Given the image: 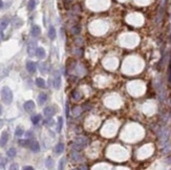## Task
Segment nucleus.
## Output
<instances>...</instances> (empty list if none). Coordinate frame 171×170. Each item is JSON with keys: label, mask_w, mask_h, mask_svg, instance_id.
<instances>
[{"label": "nucleus", "mask_w": 171, "mask_h": 170, "mask_svg": "<svg viewBox=\"0 0 171 170\" xmlns=\"http://www.w3.org/2000/svg\"><path fill=\"white\" fill-rule=\"evenodd\" d=\"M22 24H23V20H22V19H20V18H18V17H15V18L12 19V25H13L14 27L18 28V27H20Z\"/></svg>", "instance_id": "9"}, {"label": "nucleus", "mask_w": 171, "mask_h": 170, "mask_svg": "<svg viewBox=\"0 0 171 170\" xmlns=\"http://www.w3.org/2000/svg\"><path fill=\"white\" fill-rule=\"evenodd\" d=\"M1 112H2V107L0 106V114H1Z\"/></svg>", "instance_id": "38"}, {"label": "nucleus", "mask_w": 171, "mask_h": 170, "mask_svg": "<svg viewBox=\"0 0 171 170\" xmlns=\"http://www.w3.org/2000/svg\"><path fill=\"white\" fill-rule=\"evenodd\" d=\"M62 126H63V118L62 117H59L58 118V132H61L62 130Z\"/></svg>", "instance_id": "24"}, {"label": "nucleus", "mask_w": 171, "mask_h": 170, "mask_svg": "<svg viewBox=\"0 0 171 170\" xmlns=\"http://www.w3.org/2000/svg\"><path fill=\"white\" fill-rule=\"evenodd\" d=\"M7 140H8V134L6 131H3L1 134V138H0V145L5 146V144L7 143Z\"/></svg>", "instance_id": "14"}, {"label": "nucleus", "mask_w": 171, "mask_h": 170, "mask_svg": "<svg viewBox=\"0 0 171 170\" xmlns=\"http://www.w3.org/2000/svg\"><path fill=\"white\" fill-rule=\"evenodd\" d=\"M87 143H88V141H87V139L84 138V137H79V138H77V140H76V142H75V144H74V149L75 150H81L82 148H84L86 145H87Z\"/></svg>", "instance_id": "2"}, {"label": "nucleus", "mask_w": 171, "mask_h": 170, "mask_svg": "<svg viewBox=\"0 0 171 170\" xmlns=\"http://www.w3.org/2000/svg\"><path fill=\"white\" fill-rule=\"evenodd\" d=\"M45 164H46V167H47V168H53L54 160H53L52 158H47L46 161H45Z\"/></svg>", "instance_id": "26"}, {"label": "nucleus", "mask_w": 171, "mask_h": 170, "mask_svg": "<svg viewBox=\"0 0 171 170\" xmlns=\"http://www.w3.org/2000/svg\"><path fill=\"white\" fill-rule=\"evenodd\" d=\"M31 34L33 37H39L40 34H41V28L39 25H33L32 26V29H31Z\"/></svg>", "instance_id": "7"}, {"label": "nucleus", "mask_w": 171, "mask_h": 170, "mask_svg": "<svg viewBox=\"0 0 171 170\" xmlns=\"http://www.w3.org/2000/svg\"><path fill=\"white\" fill-rule=\"evenodd\" d=\"M2 126H3V121H2V120H0V128H1Z\"/></svg>", "instance_id": "35"}, {"label": "nucleus", "mask_w": 171, "mask_h": 170, "mask_svg": "<svg viewBox=\"0 0 171 170\" xmlns=\"http://www.w3.org/2000/svg\"><path fill=\"white\" fill-rule=\"evenodd\" d=\"M63 151H64V144H63V143L57 144L56 147H55V152H56L57 154H61Z\"/></svg>", "instance_id": "15"}, {"label": "nucleus", "mask_w": 171, "mask_h": 170, "mask_svg": "<svg viewBox=\"0 0 171 170\" xmlns=\"http://www.w3.org/2000/svg\"><path fill=\"white\" fill-rule=\"evenodd\" d=\"M36 7V0H29L28 3H27V9L28 11H34Z\"/></svg>", "instance_id": "18"}, {"label": "nucleus", "mask_w": 171, "mask_h": 170, "mask_svg": "<svg viewBox=\"0 0 171 170\" xmlns=\"http://www.w3.org/2000/svg\"><path fill=\"white\" fill-rule=\"evenodd\" d=\"M36 51H37V43L35 41H31L28 43V46H27V53L29 56H34L36 55Z\"/></svg>", "instance_id": "3"}, {"label": "nucleus", "mask_w": 171, "mask_h": 170, "mask_svg": "<svg viewBox=\"0 0 171 170\" xmlns=\"http://www.w3.org/2000/svg\"><path fill=\"white\" fill-rule=\"evenodd\" d=\"M36 56L39 58V59H43L45 58L46 56V53H45V49L43 47H37V51H36Z\"/></svg>", "instance_id": "10"}, {"label": "nucleus", "mask_w": 171, "mask_h": 170, "mask_svg": "<svg viewBox=\"0 0 171 170\" xmlns=\"http://www.w3.org/2000/svg\"><path fill=\"white\" fill-rule=\"evenodd\" d=\"M1 99L5 104H11L13 101V92L9 89V87L4 86L1 90Z\"/></svg>", "instance_id": "1"}, {"label": "nucleus", "mask_w": 171, "mask_h": 170, "mask_svg": "<svg viewBox=\"0 0 171 170\" xmlns=\"http://www.w3.org/2000/svg\"><path fill=\"white\" fill-rule=\"evenodd\" d=\"M28 144H29V140H19V145H21V146L28 147Z\"/></svg>", "instance_id": "29"}, {"label": "nucleus", "mask_w": 171, "mask_h": 170, "mask_svg": "<svg viewBox=\"0 0 171 170\" xmlns=\"http://www.w3.org/2000/svg\"><path fill=\"white\" fill-rule=\"evenodd\" d=\"M26 136H27V137H31V136H32V132H31V131H29V132H26Z\"/></svg>", "instance_id": "36"}, {"label": "nucleus", "mask_w": 171, "mask_h": 170, "mask_svg": "<svg viewBox=\"0 0 171 170\" xmlns=\"http://www.w3.org/2000/svg\"><path fill=\"white\" fill-rule=\"evenodd\" d=\"M36 85H37L38 87L43 88V87L45 86V81H44L42 78H37V79H36Z\"/></svg>", "instance_id": "21"}, {"label": "nucleus", "mask_w": 171, "mask_h": 170, "mask_svg": "<svg viewBox=\"0 0 171 170\" xmlns=\"http://www.w3.org/2000/svg\"><path fill=\"white\" fill-rule=\"evenodd\" d=\"M26 69H27V72H28V73L34 74V73L36 72V69H37L36 63H35V62H33V61H28V62L26 63Z\"/></svg>", "instance_id": "8"}, {"label": "nucleus", "mask_w": 171, "mask_h": 170, "mask_svg": "<svg viewBox=\"0 0 171 170\" xmlns=\"http://www.w3.org/2000/svg\"><path fill=\"white\" fill-rule=\"evenodd\" d=\"M15 134H16V137H22V136L24 134V130H23V128L20 127V126H18V127L16 128Z\"/></svg>", "instance_id": "22"}, {"label": "nucleus", "mask_w": 171, "mask_h": 170, "mask_svg": "<svg viewBox=\"0 0 171 170\" xmlns=\"http://www.w3.org/2000/svg\"><path fill=\"white\" fill-rule=\"evenodd\" d=\"M28 147L29 149L33 151V152H38L40 150V145L37 141H34V140H29V144H28Z\"/></svg>", "instance_id": "5"}, {"label": "nucleus", "mask_w": 171, "mask_h": 170, "mask_svg": "<svg viewBox=\"0 0 171 170\" xmlns=\"http://www.w3.org/2000/svg\"><path fill=\"white\" fill-rule=\"evenodd\" d=\"M23 107H24L25 111H27V112H32V111L35 109V107H36V106H35V103H34V101L29 100V101H26V102L24 103Z\"/></svg>", "instance_id": "6"}, {"label": "nucleus", "mask_w": 171, "mask_h": 170, "mask_svg": "<svg viewBox=\"0 0 171 170\" xmlns=\"http://www.w3.org/2000/svg\"><path fill=\"white\" fill-rule=\"evenodd\" d=\"M65 163V159L63 158V159H61V161H60V166H59V169H63V164Z\"/></svg>", "instance_id": "31"}, {"label": "nucleus", "mask_w": 171, "mask_h": 170, "mask_svg": "<svg viewBox=\"0 0 171 170\" xmlns=\"http://www.w3.org/2000/svg\"><path fill=\"white\" fill-rule=\"evenodd\" d=\"M16 165H17V164H13V166H11V167H9V168H11V169H17V168H18V167H17V166H16Z\"/></svg>", "instance_id": "34"}, {"label": "nucleus", "mask_w": 171, "mask_h": 170, "mask_svg": "<svg viewBox=\"0 0 171 170\" xmlns=\"http://www.w3.org/2000/svg\"><path fill=\"white\" fill-rule=\"evenodd\" d=\"M53 123H54V121L52 120V117H51V118H47L46 120H44V125L51 126V125H53Z\"/></svg>", "instance_id": "30"}, {"label": "nucleus", "mask_w": 171, "mask_h": 170, "mask_svg": "<svg viewBox=\"0 0 171 170\" xmlns=\"http://www.w3.org/2000/svg\"><path fill=\"white\" fill-rule=\"evenodd\" d=\"M16 153H17V151H16V149H15L14 147L9 148V149L7 150V152H6L7 157H9V158H14V157L16 156Z\"/></svg>", "instance_id": "23"}, {"label": "nucleus", "mask_w": 171, "mask_h": 170, "mask_svg": "<svg viewBox=\"0 0 171 170\" xmlns=\"http://www.w3.org/2000/svg\"><path fill=\"white\" fill-rule=\"evenodd\" d=\"M56 111H57V109H56L54 106H47V107H45V108L43 109V113H44L45 117H47V118L53 117V116L56 113Z\"/></svg>", "instance_id": "4"}, {"label": "nucleus", "mask_w": 171, "mask_h": 170, "mask_svg": "<svg viewBox=\"0 0 171 170\" xmlns=\"http://www.w3.org/2000/svg\"><path fill=\"white\" fill-rule=\"evenodd\" d=\"M80 31H81V26H80L79 24H76V25H74V26L72 27V33H73L74 35L80 34Z\"/></svg>", "instance_id": "19"}, {"label": "nucleus", "mask_w": 171, "mask_h": 170, "mask_svg": "<svg viewBox=\"0 0 171 170\" xmlns=\"http://www.w3.org/2000/svg\"><path fill=\"white\" fill-rule=\"evenodd\" d=\"M3 6V2H2V0H0V8Z\"/></svg>", "instance_id": "37"}, {"label": "nucleus", "mask_w": 171, "mask_h": 170, "mask_svg": "<svg viewBox=\"0 0 171 170\" xmlns=\"http://www.w3.org/2000/svg\"><path fill=\"white\" fill-rule=\"evenodd\" d=\"M81 111H82V109H81V107H79V106H77V107H75L74 109H73V114L74 116H79V114H81Z\"/></svg>", "instance_id": "27"}, {"label": "nucleus", "mask_w": 171, "mask_h": 170, "mask_svg": "<svg viewBox=\"0 0 171 170\" xmlns=\"http://www.w3.org/2000/svg\"><path fill=\"white\" fill-rule=\"evenodd\" d=\"M8 19L7 18H3L1 21H0V28L1 29H5L6 28V26L8 25Z\"/></svg>", "instance_id": "16"}, {"label": "nucleus", "mask_w": 171, "mask_h": 170, "mask_svg": "<svg viewBox=\"0 0 171 170\" xmlns=\"http://www.w3.org/2000/svg\"><path fill=\"white\" fill-rule=\"evenodd\" d=\"M56 36H57V33H56V28L51 25L49 28H48V37L51 40H55L56 39Z\"/></svg>", "instance_id": "13"}, {"label": "nucleus", "mask_w": 171, "mask_h": 170, "mask_svg": "<svg viewBox=\"0 0 171 170\" xmlns=\"http://www.w3.org/2000/svg\"><path fill=\"white\" fill-rule=\"evenodd\" d=\"M31 120H32V123L33 124H38L39 122H40V120H41V116L40 114H35V116H33L32 118H31Z\"/></svg>", "instance_id": "20"}, {"label": "nucleus", "mask_w": 171, "mask_h": 170, "mask_svg": "<svg viewBox=\"0 0 171 170\" xmlns=\"http://www.w3.org/2000/svg\"><path fill=\"white\" fill-rule=\"evenodd\" d=\"M53 85L56 89H59L60 86H61V77L60 75H56L55 78H54V81H53Z\"/></svg>", "instance_id": "12"}, {"label": "nucleus", "mask_w": 171, "mask_h": 170, "mask_svg": "<svg viewBox=\"0 0 171 170\" xmlns=\"http://www.w3.org/2000/svg\"><path fill=\"white\" fill-rule=\"evenodd\" d=\"M23 169H24V170H33L34 168H33L32 166H24V167H23Z\"/></svg>", "instance_id": "33"}, {"label": "nucleus", "mask_w": 171, "mask_h": 170, "mask_svg": "<svg viewBox=\"0 0 171 170\" xmlns=\"http://www.w3.org/2000/svg\"><path fill=\"white\" fill-rule=\"evenodd\" d=\"M40 69H41V72H42L43 74H46L47 71H48V66H47V64H46V63H42V64L40 65Z\"/></svg>", "instance_id": "28"}, {"label": "nucleus", "mask_w": 171, "mask_h": 170, "mask_svg": "<svg viewBox=\"0 0 171 170\" xmlns=\"http://www.w3.org/2000/svg\"><path fill=\"white\" fill-rule=\"evenodd\" d=\"M66 117H69V107H68V104H66Z\"/></svg>", "instance_id": "32"}, {"label": "nucleus", "mask_w": 171, "mask_h": 170, "mask_svg": "<svg viewBox=\"0 0 171 170\" xmlns=\"http://www.w3.org/2000/svg\"><path fill=\"white\" fill-rule=\"evenodd\" d=\"M72 159H73L74 161H76V162H78V161L81 160V157H80L78 150H74V151L72 152Z\"/></svg>", "instance_id": "17"}, {"label": "nucleus", "mask_w": 171, "mask_h": 170, "mask_svg": "<svg viewBox=\"0 0 171 170\" xmlns=\"http://www.w3.org/2000/svg\"><path fill=\"white\" fill-rule=\"evenodd\" d=\"M73 98H74L76 101H79V100L81 99V92H80L79 90H75V91L73 92Z\"/></svg>", "instance_id": "25"}, {"label": "nucleus", "mask_w": 171, "mask_h": 170, "mask_svg": "<svg viewBox=\"0 0 171 170\" xmlns=\"http://www.w3.org/2000/svg\"><path fill=\"white\" fill-rule=\"evenodd\" d=\"M46 101H47V94L45 92L39 93V96H38V104L39 105H43Z\"/></svg>", "instance_id": "11"}]
</instances>
